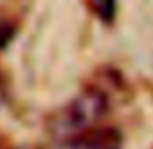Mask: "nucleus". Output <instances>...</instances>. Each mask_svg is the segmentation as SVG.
<instances>
[{"mask_svg": "<svg viewBox=\"0 0 153 149\" xmlns=\"http://www.w3.org/2000/svg\"><path fill=\"white\" fill-rule=\"evenodd\" d=\"M110 108V96L100 85L85 86L76 96H73L61 110L47 118V131L51 139L69 147L73 139L86 130L98 126Z\"/></svg>", "mask_w": 153, "mask_h": 149, "instance_id": "1", "label": "nucleus"}, {"mask_svg": "<svg viewBox=\"0 0 153 149\" xmlns=\"http://www.w3.org/2000/svg\"><path fill=\"white\" fill-rule=\"evenodd\" d=\"M69 149H122V136L112 126H94L71 141Z\"/></svg>", "mask_w": 153, "mask_h": 149, "instance_id": "2", "label": "nucleus"}, {"mask_svg": "<svg viewBox=\"0 0 153 149\" xmlns=\"http://www.w3.org/2000/svg\"><path fill=\"white\" fill-rule=\"evenodd\" d=\"M90 8L104 24H112L116 18V0H90Z\"/></svg>", "mask_w": 153, "mask_h": 149, "instance_id": "3", "label": "nucleus"}, {"mask_svg": "<svg viewBox=\"0 0 153 149\" xmlns=\"http://www.w3.org/2000/svg\"><path fill=\"white\" fill-rule=\"evenodd\" d=\"M16 33V26L8 24L6 20H0V47H4Z\"/></svg>", "mask_w": 153, "mask_h": 149, "instance_id": "4", "label": "nucleus"}, {"mask_svg": "<svg viewBox=\"0 0 153 149\" xmlns=\"http://www.w3.org/2000/svg\"><path fill=\"white\" fill-rule=\"evenodd\" d=\"M4 100H6V86H4V79L0 75V106L4 104Z\"/></svg>", "mask_w": 153, "mask_h": 149, "instance_id": "5", "label": "nucleus"}, {"mask_svg": "<svg viewBox=\"0 0 153 149\" xmlns=\"http://www.w3.org/2000/svg\"><path fill=\"white\" fill-rule=\"evenodd\" d=\"M0 149H18V147H14V145L10 143L8 139H6L2 133H0Z\"/></svg>", "mask_w": 153, "mask_h": 149, "instance_id": "6", "label": "nucleus"}]
</instances>
